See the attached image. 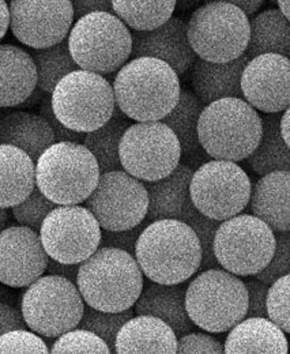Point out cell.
Segmentation results:
<instances>
[{"label": "cell", "mask_w": 290, "mask_h": 354, "mask_svg": "<svg viewBox=\"0 0 290 354\" xmlns=\"http://www.w3.org/2000/svg\"><path fill=\"white\" fill-rule=\"evenodd\" d=\"M55 116L67 129L87 133L108 123L116 109L114 85L97 73L78 68L51 94Z\"/></svg>", "instance_id": "ba28073f"}, {"label": "cell", "mask_w": 290, "mask_h": 354, "mask_svg": "<svg viewBox=\"0 0 290 354\" xmlns=\"http://www.w3.org/2000/svg\"><path fill=\"white\" fill-rule=\"evenodd\" d=\"M267 312L269 319L290 334V274L278 278L270 285Z\"/></svg>", "instance_id": "74e56055"}, {"label": "cell", "mask_w": 290, "mask_h": 354, "mask_svg": "<svg viewBox=\"0 0 290 354\" xmlns=\"http://www.w3.org/2000/svg\"><path fill=\"white\" fill-rule=\"evenodd\" d=\"M69 48L80 68L111 75L132 53V33L114 12H91L74 22Z\"/></svg>", "instance_id": "52a82bcc"}, {"label": "cell", "mask_w": 290, "mask_h": 354, "mask_svg": "<svg viewBox=\"0 0 290 354\" xmlns=\"http://www.w3.org/2000/svg\"><path fill=\"white\" fill-rule=\"evenodd\" d=\"M51 353H112L108 344L93 331L75 327L55 341Z\"/></svg>", "instance_id": "d590c367"}, {"label": "cell", "mask_w": 290, "mask_h": 354, "mask_svg": "<svg viewBox=\"0 0 290 354\" xmlns=\"http://www.w3.org/2000/svg\"><path fill=\"white\" fill-rule=\"evenodd\" d=\"M247 48L249 59L263 53H278L290 57V21L280 8H269L251 21Z\"/></svg>", "instance_id": "f1b7e54d"}, {"label": "cell", "mask_w": 290, "mask_h": 354, "mask_svg": "<svg viewBox=\"0 0 290 354\" xmlns=\"http://www.w3.org/2000/svg\"><path fill=\"white\" fill-rule=\"evenodd\" d=\"M188 40L199 59L226 63L246 55L251 36L248 15L235 4L208 1L187 22Z\"/></svg>", "instance_id": "9c48e42d"}, {"label": "cell", "mask_w": 290, "mask_h": 354, "mask_svg": "<svg viewBox=\"0 0 290 354\" xmlns=\"http://www.w3.org/2000/svg\"><path fill=\"white\" fill-rule=\"evenodd\" d=\"M208 1H212V0H208ZM217 1H226V3L235 4L239 8H242L249 17V15H253L263 6L266 0H217Z\"/></svg>", "instance_id": "681fc988"}, {"label": "cell", "mask_w": 290, "mask_h": 354, "mask_svg": "<svg viewBox=\"0 0 290 354\" xmlns=\"http://www.w3.org/2000/svg\"><path fill=\"white\" fill-rule=\"evenodd\" d=\"M56 206L57 205L49 201L36 187L35 191L24 202L11 207V210L15 221L19 225H24L36 232H40L42 222Z\"/></svg>", "instance_id": "8d00e7d4"}, {"label": "cell", "mask_w": 290, "mask_h": 354, "mask_svg": "<svg viewBox=\"0 0 290 354\" xmlns=\"http://www.w3.org/2000/svg\"><path fill=\"white\" fill-rule=\"evenodd\" d=\"M177 0H112L116 14L132 30H152L173 17Z\"/></svg>", "instance_id": "d6a6232c"}, {"label": "cell", "mask_w": 290, "mask_h": 354, "mask_svg": "<svg viewBox=\"0 0 290 354\" xmlns=\"http://www.w3.org/2000/svg\"><path fill=\"white\" fill-rule=\"evenodd\" d=\"M129 126L128 118L116 105L115 113L108 123L84 135L83 145L96 157L101 174L123 169L120 161V142Z\"/></svg>", "instance_id": "4dcf8cb0"}, {"label": "cell", "mask_w": 290, "mask_h": 354, "mask_svg": "<svg viewBox=\"0 0 290 354\" xmlns=\"http://www.w3.org/2000/svg\"><path fill=\"white\" fill-rule=\"evenodd\" d=\"M42 335L26 328L12 330L0 337V353H49Z\"/></svg>", "instance_id": "60d3db41"}, {"label": "cell", "mask_w": 290, "mask_h": 354, "mask_svg": "<svg viewBox=\"0 0 290 354\" xmlns=\"http://www.w3.org/2000/svg\"><path fill=\"white\" fill-rule=\"evenodd\" d=\"M275 232L253 214H239L221 222L214 239L218 265L237 277H255L270 263Z\"/></svg>", "instance_id": "8fae6325"}, {"label": "cell", "mask_w": 290, "mask_h": 354, "mask_svg": "<svg viewBox=\"0 0 290 354\" xmlns=\"http://www.w3.org/2000/svg\"><path fill=\"white\" fill-rule=\"evenodd\" d=\"M177 353H225V346L203 333H187L177 337Z\"/></svg>", "instance_id": "b9f144b4"}, {"label": "cell", "mask_w": 290, "mask_h": 354, "mask_svg": "<svg viewBox=\"0 0 290 354\" xmlns=\"http://www.w3.org/2000/svg\"><path fill=\"white\" fill-rule=\"evenodd\" d=\"M251 213L274 232L290 230V172H271L252 185Z\"/></svg>", "instance_id": "cb8c5ba5"}, {"label": "cell", "mask_w": 290, "mask_h": 354, "mask_svg": "<svg viewBox=\"0 0 290 354\" xmlns=\"http://www.w3.org/2000/svg\"><path fill=\"white\" fill-rule=\"evenodd\" d=\"M55 142V133L42 115L15 111L0 119V143L24 150L35 162Z\"/></svg>", "instance_id": "83f0119b"}, {"label": "cell", "mask_w": 290, "mask_h": 354, "mask_svg": "<svg viewBox=\"0 0 290 354\" xmlns=\"http://www.w3.org/2000/svg\"><path fill=\"white\" fill-rule=\"evenodd\" d=\"M102 227L84 206H56L44 220L40 229L42 245L49 258L81 265L101 244Z\"/></svg>", "instance_id": "5bb4252c"}, {"label": "cell", "mask_w": 290, "mask_h": 354, "mask_svg": "<svg viewBox=\"0 0 290 354\" xmlns=\"http://www.w3.org/2000/svg\"><path fill=\"white\" fill-rule=\"evenodd\" d=\"M131 56L160 59L179 75L190 70L197 60L188 40L187 22L179 17H172L152 30H134Z\"/></svg>", "instance_id": "d6986e66"}, {"label": "cell", "mask_w": 290, "mask_h": 354, "mask_svg": "<svg viewBox=\"0 0 290 354\" xmlns=\"http://www.w3.org/2000/svg\"><path fill=\"white\" fill-rule=\"evenodd\" d=\"M84 307L77 283L52 274L29 285L21 301L28 327L44 338H57L78 327Z\"/></svg>", "instance_id": "30bf717a"}, {"label": "cell", "mask_w": 290, "mask_h": 354, "mask_svg": "<svg viewBox=\"0 0 290 354\" xmlns=\"http://www.w3.org/2000/svg\"><path fill=\"white\" fill-rule=\"evenodd\" d=\"M248 292V310L246 317H269L267 312V296H269V285L259 279H248L246 282Z\"/></svg>", "instance_id": "ee69618b"}, {"label": "cell", "mask_w": 290, "mask_h": 354, "mask_svg": "<svg viewBox=\"0 0 290 354\" xmlns=\"http://www.w3.org/2000/svg\"><path fill=\"white\" fill-rule=\"evenodd\" d=\"M263 133L262 116L244 98L210 102L199 118L201 147L212 160L244 161L257 147Z\"/></svg>", "instance_id": "277c9868"}, {"label": "cell", "mask_w": 290, "mask_h": 354, "mask_svg": "<svg viewBox=\"0 0 290 354\" xmlns=\"http://www.w3.org/2000/svg\"><path fill=\"white\" fill-rule=\"evenodd\" d=\"M252 184L247 172L233 161L211 160L191 180V198L197 210L222 222L248 207Z\"/></svg>", "instance_id": "4fadbf2b"}, {"label": "cell", "mask_w": 290, "mask_h": 354, "mask_svg": "<svg viewBox=\"0 0 290 354\" xmlns=\"http://www.w3.org/2000/svg\"><path fill=\"white\" fill-rule=\"evenodd\" d=\"M71 4L75 21L91 12H114L112 0H71Z\"/></svg>", "instance_id": "7dc6e473"}, {"label": "cell", "mask_w": 290, "mask_h": 354, "mask_svg": "<svg viewBox=\"0 0 290 354\" xmlns=\"http://www.w3.org/2000/svg\"><path fill=\"white\" fill-rule=\"evenodd\" d=\"M29 328L22 310H17L6 301H0V337L12 330Z\"/></svg>", "instance_id": "bcb514c9"}, {"label": "cell", "mask_w": 290, "mask_h": 354, "mask_svg": "<svg viewBox=\"0 0 290 354\" xmlns=\"http://www.w3.org/2000/svg\"><path fill=\"white\" fill-rule=\"evenodd\" d=\"M145 227L146 225L142 222L141 225L131 229H125V230H104L100 247L120 248L135 257L136 243Z\"/></svg>", "instance_id": "7bdbcfd3"}, {"label": "cell", "mask_w": 290, "mask_h": 354, "mask_svg": "<svg viewBox=\"0 0 290 354\" xmlns=\"http://www.w3.org/2000/svg\"><path fill=\"white\" fill-rule=\"evenodd\" d=\"M7 221H8V213H7V209L0 207V232L4 229V226H6Z\"/></svg>", "instance_id": "db71d44e"}, {"label": "cell", "mask_w": 290, "mask_h": 354, "mask_svg": "<svg viewBox=\"0 0 290 354\" xmlns=\"http://www.w3.org/2000/svg\"><path fill=\"white\" fill-rule=\"evenodd\" d=\"M100 175L96 157L78 142H55L36 162L37 188L57 206L86 202Z\"/></svg>", "instance_id": "5b68a950"}, {"label": "cell", "mask_w": 290, "mask_h": 354, "mask_svg": "<svg viewBox=\"0 0 290 354\" xmlns=\"http://www.w3.org/2000/svg\"><path fill=\"white\" fill-rule=\"evenodd\" d=\"M115 353H177V335L156 316H132L116 337Z\"/></svg>", "instance_id": "603a6c76"}, {"label": "cell", "mask_w": 290, "mask_h": 354, "mask_svg": "<svg viewBox=\"0 0 290 354\" xmlns=\"http://www.w3.org/2000/svg\"><path fill=\"white\" fill-rule=\"evenodd\" d=\"M86 207L104 230H125L141 225L149 212L146 184L125 169L100 175Z\"/></svg>", "instance_id": "9a60e30c"}, {"label": "cell", "mask_w": 290, "mask_h": 354, "mask_svg": "<svg viewBox=\"0 0 290 354\" xmlns=\"http://www.w3.org/2000/svg\"><path fill=\"white\" fill-rule=\"evenodd\" d=\"M40 115L45 118V120L49 123V126L52 127L56 142H78L81 143L84 140V135L86 133H77L73 131L70 129H67L66 126H63L59 119L55 116L53 109H52V104H51V98L48 100H42V106H40Z\"/></svg>", "instance_id": "f6af8a7d"}, {"label": "cell", "mask_w": 290, "mask_h": 354, "mask_svg": "<svg viewBox=\"0 0 290 354\" xmlns=\"http://www.w3.org/2000/svg\"><path fill=\"white\" fill-rule=\"evenodd\" d=\"M37 187L36 162L24 150L0 143V207L24 202Z\"/></svg>", "instance_id": "4316f807"}, {"label": "cell", "mask_w": 290, "mask_h": 354, "mask_svg": "<svg viewBox=\"0 0 290 354\" xmlns=\"http://www.w3.org/2000/svg\"><path fill=\"white\" fill-rule=\"evenodd\" d=\"M185 292L187 286L183 283L165 285L152 281V283L143 288L135 303V313L150 315L164 320L177 337L191 333L197 326L187 312Z\"/></svg>", "instance_id": "d4e9b609"}, {"label": "cell", "mask_w": 290, "mask_h": 354, "mask_svg": "<svg viewBox=\"0 0 290 354\" xmlns=\"http://www.w3.org/2000/svg\"><path fill=\"white\" fill-rule=\"evenodd\" d=\"M187 223H190L191 227L195 230V233L199 239V243H201L202 263L199 267V271L219 267L218 261L215 258V254H214V239H215V233H217L221 222L208 218L198 212L194 217H191L187 221Z\"/></svg>", "instance_id": "ab89813d"}, {"label": "cell", "mask_w": 290, "mask_h": 354, "mask_svg": "<svg viewBox=\"0 0 290 354\" xmlns=\"http://www.w3.org/2000/svg\"><path fill=\"white\" fill-rule=\"evenodd\" d=\"M177 135L163 122H136L120 142V161L127 174L145 183L169 176L181 160Z\"/></svg>", "instance_id": "7c38bea8"}, {"label": "cell", "mask_w": 290, "mask_h": 354, "mask_svg": "<svg viewBox=\"0 0 290 354\" xmlns=\"http://www.w3.org/2000/svg\"><path fill=\"white\" fill-rule=\"evenodd\" d=\"M185 307L197 327L212 334L226 333L247 316L246 282L222 267L199 271L187 286Z\"/></svg>", "instance_id": "8992f818"}, {"label": "cell", "mask_w": 290, "mask_h": 354, "mask_svg": "<svg viewBox=\"0 0 290 354\" xmlns=\"http://www.w3.org/2000/svg\"><path fill=\"white\" fill-rule=\"evenodd\" d=\"M134 316V310H125L122 312H107L90 307L86 304L83 312L82 320L78 324V327L93 331L98 337H101L112 352H115V344L116 337L120 331V328L125 326V322H128Z\"/></svg>", "instance_id": "e575fe53"}, {"label": "cell", "mask_w": 290, "mask_h": 354, "mask_svg": "<svg viewBox=\"0 0 290 354\" xmlns=\"http://www.w3.org/2000/svg\"><path fill=\"white\" fill-rule=\"evenodd\" d=\"M281 133L290 147V106L281 115Z\"/></svg>", "instance_id": "816d5d0a"}, {"label": "cell", "mask_w": 290, "mask_h": 354, "mask_svg": "<svg viewBox=\"0 0 290 354\" xmlns=\"http://www.w3.org/2000/svg\"><path fill=\"white\" fill-rule=\"evenodd\" d=\"M244 100L263 113H281L290 106V57L263 53L249 59L242 77Z\"/></svg>", "instance_id": "ac0fdd59"}, {"label": "cell", "mask_w": 290, "mask_h": 354, "mask_svg": "<svg viewBox=\"0 0 290 354\" xmlns=\"http://www.w3.org/2000/svg\"><path fill=\"white\" fill-rule=\"evenodd\" d=\"M206 104L191 90H181L176 106L161 120L177 135L183 154H192L201 149L198 124Z\"/></svg>", "instance_id": "1f68e13d"}, {"label": "cell", "mask_w": 290, "mask_h": 354, "mask_svg": "<svg viewBox=\"0 0 290 354\" xmlns=\"http://www.w3.org/2000/svg\"><path fill=\"white\" fill-rule=\"evenodd\" d=\"M30 55L37 68V88L42 93L52 94L66 75L80 68L70 52L67 40L42 49H33Z\"/></svg>", "instance_id": "836d02e7"}, {"label": "cell", "mask_w": 290, "mask_h": 354, "mask_svg": "<svg viewBox=\"0 0 290 354\" xmlns=\"http://www.w3.org/2000/svg\"><path fill=\"white\" fill-rule=\"evenodd\" d=\"M271 4H277L278 3V0H269Z\"/></svg>", "instance_id": "11a10c76"}, {"label": "cell", "mask_w": 290, "mask_h": 354, "mask_svg": "<svg viewBox=\"0 0 290 354\" xmlns=\"http://www.w3.org/2000/svg\"><path fill=\"white\" fill-rule=\"evenodd\" d=\"M115 100L135 122H161L176 106L181 86L179 74L156 57H132L114 81Z\"/></svg>", "instance_id": "7a4b0ae2"}, {"label": "cell", "mask_w": 290, "mask_h": 354, "mask_svg": "<svg viewBox=\"0 0 290 354\" xmlns=\"http://www.w3.org/2000/svg\"><path fill=\"white\" fill-rule=\"evenodd\" d=\"M277 6L290 21V0H278Z\"/></svg>", "instance_id": "f5cc1de1"}, {"label": "cell", "mask_w": 290, "mask_h": 354, "mask_svg": "<svg viewBox=\"0 0 290 354\" xmlns=\"http://www.w3.org/2000/svg\"><path fill=\"white\" fill-rule=\"evenodd\" d=\"M78 270H80V265H67V263H62V262H57V261L49 258L48 267H46V274L59 275V277L67 278V279L73 281L74 283H77Z\"/></svg>", "instance_id": "c3c4849f"}, {"label": "cell", "mask_w": 290, "mask_h": 354, "mask_svg": "<svg viewBox=\"0 0 290 354\" xmlns=\"http://www.w3.org/2000/svg\"><path fill=\"white\" fill-rule=\"evenodd\" d=\"M290 274V230L275 232V251L270 261L260 272L255 275L256 279L269 286L278 278Z\"/></svg>", "instance_id": "f35d334b"}, {"label": "cell", "mask_w": 290, "mask_h": 354, "mask_svg": "<svg viewBox=\"0 0 290 354\" xmlns=\"http://www.w3.org/2000/svg\"><path fill=\"white\" fill-rule=\"evenodd\" d=\"M248 62L247 53L226 63H214L197 59L192 64L191 74L194 93L206 105L221 98H244L242 90V77Z\"/></svg>", "instance_id": "7402d4cb"}, {"label": "cell", "mask_w": 290, "mask_h": 354, "mask_svg": "<svg viewBox=\"0 0 290 354\" xmlns=\"http://www.w3.org/2000/svg\"><path fill=\"white\" fill-rule=\"evenodd\" d=\"M194 171L180 164L169 176L146 183L149 192V212L146 220H179L187 222L198 210L191 198Z\"/></svg>", "instance_id": "ffe728a7"}, {"label": "cell", "mask_w": 290, "mask_h": 354, "mask_svg": "<svg viewBox=\"0 0 290 354\" xmlns=\"http://www.w3.org/2000/svg\"><path fill=\"white\" fill-rule=\"evenodd\" d=\"M143 283V271L136 258L115 247H100L80 265L77 277L84 304L107 312L132 308Z\"/></svg>", "instance_id": "3957f363"}, {"label": "cell", "mask_w": 290, "mask_h": 354, "mask_svg": "<svg viewBox=\"0 0 290 354\" xmlns=\"http://www.w3.org/2000/svg\"><path fill=\"white\" fill-rule=\"evenodd\" d=\"M10 28V7L6 0H0V40Z\"/></svg>", "instance_id": "f907efd6"}, {"label": "cell", "mask_w": 290, "mask_h": 354, "mask_svg": "<svg viewBox=\"0 0 290 354\" xmlns=\"http://www.w3.org/2000/svg\"><path fill=\"white\" fill-rule=\"evenodd\" d=\"M262 122L260 142L247 158L251 169L259 176L278 171L290 172V147L281 133V115L266 113Z\"/></svg>", "instance_id": "f546056e"}, {"label": "cell", "mask_w": 290, "mask_h": 354, "mask_svg": "<svg viewBox=\"0 0 290 354\" xmlns=\"http://www.w3.org/2000/svg\"><path fill=\"white\" fill-rule=\"evenodd\" d=\"M49 255L40 233L12 225L0 232V282L10 288H28L46 272Z\"/></svg>", "instance_id": "e0dca14e"}, {"label": "cell", "mask_w": 290, "mask_h": 354, "mask_svg": "<svg viewBox=\"0 0 290 354\" xmlns=\"http://www.w3.org/2000/svg\"><path fill=\"white\" fill-rule=\"evenodd\" d=\"M225 353H289L285 331L269 317H244L225 341Z\"/></svg>", "instance_id": "484cf974"}, {"label": "cell", "mask_w": 290, "mask_h": 354, "mask_svg": "<svg viewBox=\"0 0 290 354\" xmlns=\"http://www.w3.org/2000/svg\"><path fill=\"white\" fill-rule=\"evenodd\" d=\"M135 258L150 281L176 285L187 282L199 271L202 248L190 223L157 220L142 230Z\"/></svg>", "instance_id": "6da1fadb"}, {"label": "cell", "mask_w": 290, "mask_h": 354, "mask_svg": "<svg viewBox=\"0 0 290 354\" xmlns=\"http://www.w3.org/2000/svg\"><path fill=\"white\" fill-rule=\"evenodd\" d=\"M37 88V68L29 52L0 44V108L19 106Z\"/></svg>", "instance_id": "44dd1931"}, {"label": "cell", "mask_w": 290, "mask_h": 354, "mask_svg": "<svg viewBox=\"0 0 290 354\" xmlns=\"http://www.w3.org/2000/svg\"><path fill=\"white\" fill-rule=\"evenodd\" d=\"M8 7L14 37L33 49L64 41L75 22L71 0H11Z\"/></svg>", "instance_id": "2e32d148"}]
</instances>
